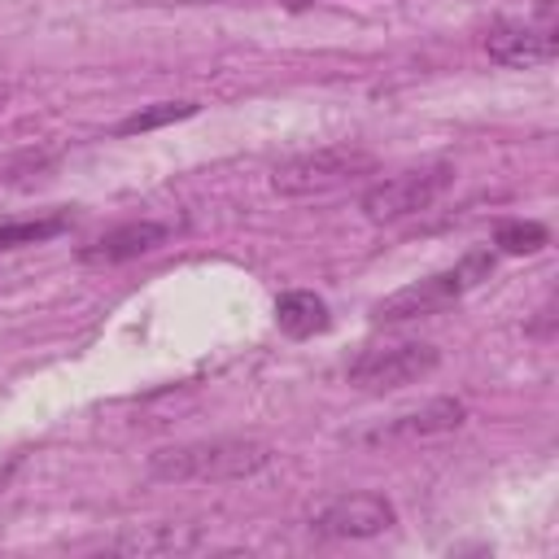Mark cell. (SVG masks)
<instances>
[{
    "label": "cell",
    "instance_id": "cell-12",
    "mask_svg": "<svg viewBox=\"0 0 559 559\" xmlns=\"http://www.w3.org/2000/svg\"><path fill=\"white\" fill-rule=\"evenodd\" d=\"M66 227H70V214H48V218H26V223H0V253L4 249H22V245L52 240Z\"/></svg>",
    "mask_w": 559,
    "mask_h": 559
},
{
    "label": "cell",
    "instance_id": "cell-3",
    "mask_svg": "<svg viewBox=\"0 0 559 559\" xmlns=\"http://www.w3.org/2000/svg\"><path fill=\"white\" fill-rule=\"evenodd\" d=\"M489 271H493V253H467L459 266L437 271V275H428V280H419V284H406V288H397L393 297L376 301L371 319H376V323H402V319L432 314V310L459 301V297H463L472 284H480Z\"/></svg>",
    "mask_w": 559,
    "mask_h": 559
},
{
    "label": "cell",
    "instance_id": "cell-5",
    "mask_svg": "<svg viewBox=\"0 0 559 559\" xmlns=\"http://www.w3.org/2000/svg\"><path fill=\"white\" fill-rule=\"evenodd\" d=\"M441 362V349L428 345V341H397V345H376V349H362L345 380L362 393H393V389H406L424 376H432Z\"/></svg>",
    "mask_w": 559,
    "mask_h": 559
},
{
    "label": "cell",
    "instance_id": "cell-1",
    "mask_svg": "<svg viewBox=\"0 0 559 559\" xmlns=\"http://www.w3.org/2000/svg\"><path fill=\"white\" fill-rule=\"evenodd\" d=\"M275 445L258 437H205L183 445H162L148 454V476L162 485H223L249 480L271 467Z\"/></svg>",
    "mask_w": 559,
    "mask_h": 559
},
{
    "label": "cell",
    "instance_id": "cell-4",
    "mask_svg": "<svg viewBox=\"0 0 559 559\" xmlns=\"http://www.w3.org/2000/svg\"><path fill=\"white\" fill-rule=\"evenodd\" d=\"M450 183H454V166L428 162V166H415V170H402V175L371 183L358 205L371 223H397V218H411V214H424L428 205H437V197Z\"/></svg>",
    "mask_w": 559,
    "mask_h": 559
},
{
    "label": "cell",
    "instance_id": "cell-14",
    "mask_svg": "<svg viewBox=\"0 0 559 559\" xmlns=\"http://www.w3.org/2000/svg\"><path fill=\"white\" fill-rule=\"evenodd\" d=\"M493 245H498L502 253H537V249L546 245V227H542V223H520V218H511V223L498 227Z\"/></svg>",
    "mask_w": 559,
    "mask_h": 559
},
{
    "label": "cell",
    "instance_id": "cell-11",
    "mask_svg": "<svg viewBox=\"0 0 559 559\" xmlns=\"http://www.w3.org/2000/svg\"><path fill=\"white\" fill-rule=\"evenodd\" d=\"M275 323H280V332H288V336L301 341V336L328 332L332 314H328V301H323L319 293L288 288V293H280V301H275Z\"/></svg>",
    "mask_w": 559,
    "mask_h": 559
},
{
    "label": "cell",
    "instance_id": "cell-7",
    "mask_svg": "<svg viewBox=\"0 0 559 559\" xmlns=\"http://www.w3.org/2000/svg\"><path fill=\"white\" fill-rule=\"evenodd\" d=\"M393 524H397L393 502H384L376 493H345L310 520V528L319 537H376V533H389Z\"/></svg>",
    "mask_w": 559,
    "mask_h": 559
},
{
    "label": "cell",
    "instance_id": "cell-13",
    "mask_svg": "<svg viewBox=\"0 0 559 559\" xmlns=\"http://www.w3.org/2000/svg\"><path fill=\"white\" fill-rule=\"evenodd\" d=\"M197 105L192 100H162V105H148L131 118H122L114 127V135H135V131H153V127H166V122H179V118H192Z\"/></svg>",
    "mask_w": 559,
    "mask_h": 559
},
{
    "label": "cell",
    "instance_id": "cell-10",
    "mask_svg": "<svg viewBox=\"0 0 559 559\" xmlns=\"http://www.w3.org/2000/svg\"><path fill=\"white\" fill-rule=\"evenodd\" d=\"M210 537L197 524H131L105 542L109 555H188L201 550Z\"/></svg>",
    "mask_w": 559,
    "mask_h": 559
},
{
    "label": "cell",
    "instance_id": "cell-9",
    "mask_svg": "<svg viewBox=\"0 0 559 559\" xmlns=\"http://www.w3.org/2000/svg\"><path fill=\"white\" fill-rule=\"evenodd\" d=\"M170 227L157 223V218H135V223H118L109 227L105 236H96L92 245L79 249V262L83 266H118V262H131V258H144L153 253L157 245H166Z\"/></svg>",
    "mask_w": 559,
    "mask_h": 559
},
{
    "label": "cell",
    "instance_id": "cell-6",
    "mask_svg": "<svg viewBox=\"0 0 559 559\" xmlns=\"http://www.w3.org/2000/svg\"><path fill=\"white\" fill-rule=\"evenodd\" d=\"M485 52L498 66L511 70H528V66H546L559 52V35H555V0L537 4V17H502L485 31Z\"/></svg>",
    "mask_w": 559,
    "mask_h": 559
},
{
    "label": "cell",
    "instance_id": "cell-16",
    "mask_svg": "<svg viewBox=\"0 0 559 559\" xmlns=\"http://www.w3.org/2000/svg\"><path fill=\"white\" fill-rule=\"evenodd\" d=\"M4 105H9V83L0 79V109H4Z\"/></svg>",
    "mask_w": 559,
    "mask_h": 559
},
{
    "label": "cell",
    "instance_id": "cell-8",
    "mask_svg": "<svg viewBox=\"0 0 559 559\" xmlns=\"http://www.w3.org/2000/svg\"><path fill=\"white\" fill-rule=\"evenodd\" d=\"M467 419V406L459 397H432L415 411H402L384 424H376L371 432H358L354 441H367V445H380V441H419V437H437V432H454L463 428Z\"/></svg>",
    "mask_w": 559,
    "mask_h": 559
},
{
    "label": "cell",
    "instance_id": "cell-2",
    "mask_svg": "<svg viewBox=\"0 0 559 559\" xmlns=\"http://www.w3.org/2000/svg\"><path fill=\"white\" fill-rule=\"evenodd\" d=\"M371 170H376V157L367 148L332 144V148H314V153H297V157L280 162L271 170V188L284 197H323V192H336Z\"/></svg>",
    "mask_w": 559,
    "mask_h": 559
},
{
    "label": "cell",
    "instance_id": "cell-15",
    "mask_svg": "<svg viewBox=\"0 0 559 559\" xmlns=\"http://www.w3.org/2000/svg\"><path fill=\"white\" fill-rule=\"evenodd\" d=\"M231 4H240V0H231ZM271 4H288V9H310V0H271Z\"/></svg>",
    "mask_w": 559,
    "mask_h": 559
}]
</instances>
